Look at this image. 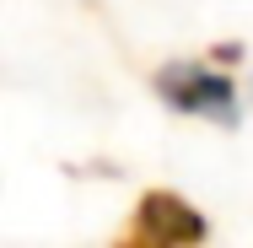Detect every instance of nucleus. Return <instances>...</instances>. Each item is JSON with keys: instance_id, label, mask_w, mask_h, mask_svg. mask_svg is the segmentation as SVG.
<instances>
[{"instance_id": "obj_2", "label": "nucleus", "mask_w": 253, "mask_h": 248, "mask_svg": "<svg viewBox=\"0 0 253 248\" xmlns=\"http://www.w3.org/2000/svg\"><path fill=\"white\" fill-rule=\"evenodd\" d=\"M156 98L189 119H215V124H237V81L215 65L200 59H172L156 70Z\"/></svg>"}, {"instance_id": "obj_1", "label": "nucleus", "mask_w": 253, "mask_h": 248, "mask_svg": "<svg viewBox=\"0 0 253 248\" xmlns=\"http://www.w3.org/2000/svg\"><path fill=\"white\" fill-rule=\"evenodd\" d=\"M210 238V221L178 189H146L135 199V216L119 227L113 248H200Z\"/></svg>"}]
</instances>
